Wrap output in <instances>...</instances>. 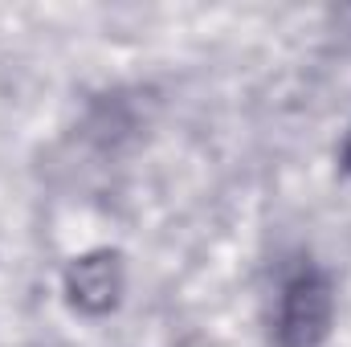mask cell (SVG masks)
I'll return each instance as SVG.
<instances>
[{
    "mask_svg": "<svg viewBox=\"0 0 351 347\" xmlns=\"http://www.w3.org/2000/svg\"><path fill=\"white\" fill-rule=\"evenodd\" d=\"M335 327V282L323 265L298 261L274 302V344L278 347H323Z\"/></svg>",
    "mask_w": 351,
    "mask_h": 347,
    "instance_id": "obj_1",
    "label": "cell"
},
{
    "mask_svg": "<svg viewBox=\"0 0 351 347\" xmlns=\"http://www.w3.org/2000/svg\"><path fill=\"white\" fill-rule=\"evenodd\" d=\"M123 286H127V270L119 250H90L66 265V294L82 315L94 319L110 315L123 298Z\"/></svg>",
    "mask_w": 351,
    "mask_h": 347,
    "instance_id": "obj_2",
    "label": "cell"
},
{
    "mask_svg": "<svg viewBox=\"0 0 351 347\" xmlns=\"http://www.w3.org/2000/svg\"><path fill=\"white\" fill-rule=\"evenodd\" d=\"M339 168H343V176H351V127H348V139H343V147H339Z\"/></svg>",
    "mask_w": 351,
    "mask_h": 347,
    "instance_id": "obj_3",
    "label": "cell"
}]
</instances>
